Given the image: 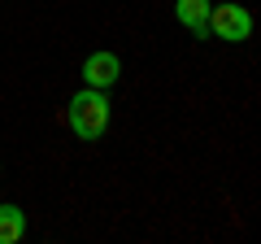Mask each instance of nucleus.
I'll return each mask as SVG.
<instances>
[{"mask_svg":"<svg viewBox=\"0 0 261 244\" xmlns=\"http://www.w3.org/2000/svg\"><path fill=\"white\" fill-rule=\"evenodd\" d=\"M65 118H70V131H74L79 140H100L105 127H109V96H105L100 87H83V92L70 96Z\"/></svg>","mask_w":261,"mask_h":244,"instance_id":"obj_1","label":"nucleus"},{"mask_svg":"<svg viewBox=\"0 0 261 244\" xmlns=\"http://www.w3.org/2000/svg\"><path fill=\"white\" fill-rule=\"evenodd\" d=\"M209 31L226 44H244L252 35V13L244 5H209Z\"/></svg>","mask_w":261,"mask_h":244,"instance_id":"obj_2","label":"nucleus"},{"mask_svg":"<svg viewBox=\"0 0 261 244\" xmlns=\"http://www.w3.org/2000/svg\"><path fill=\"white\" fill-rule=\"evenodd\" d=\"M118 75H122L118 53H92V57L83 61V83H87V87H100V92H109V87L118 83Z\"/></svg>","mask_w":261,"mask_h":244,"instance_id":"obj_3","label":"nucleus"},{"mask_svg":"<svg viewBox=\"0 0 261 244\" xmlns=\"http://www.w3.org/2000/svg\"><path fill=\"white\" fill-rule=\"evenodd\" d=\"M209 5H214V0H178L174 13H178V22H183L192 35H205L209 31Z\"/></svg>","mask_w":261,"mask_h":244,"instance_id":"obj_4","label":"nucleus"},{"mask_svg":"<svg viewBox=\"0 0 261 244\" xmlns=\"http://www.w3.org/2000/svg\"><path fill=\"white\" fill-rule=\"evenodd\" d=\"M27 235V214L18 205H0V244H18Z\"/></svg>","mask_w":261,"mask_h":244,"instance_id":"obj_5","label":"nucleus"}]
</instances>
